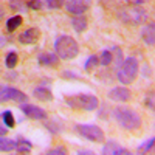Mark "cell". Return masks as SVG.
Instances as JSON below:
<instances>
[{"label":"cell","mask_w":155,"mask_h":155,"mask_svg":"<svg viewBox=\"0 0 155 155\" xmlns=\"http://www.w3.org/2000/svg\"><path fill=\"white\" fill-rule=\"evenodd\" d=\"M74 129L82 138H85L88 141H93V143H102L106 140L104 130L95 124H76Z\"/></svg>","instance_id":"6"},{"label":"cell","mask_w":155,"mask_h":155,"mask_svg":"<svg viewBox=\"0 0 155 155\" xmlns=\"http://www.w3.org/2000/svg\"><path fill=\"white\" fill-rule=\"evenodd\" d=\"M28 99V96L25 95L20 90L14 88V87H2V92H0V101L5 102V101H17V102H25Z\"/></svg>","instance_id":"8"},{"label":"cell","mask_w":155,"mask_h":155,"mask_svg":"<svg viewBox=\"0 0 155 155\" xmlns=\"http://www.w3.org/2000/svg\"><path fill=\"white\" fill-rule=\"evenodd\" d=\"M9 8L16 12H25L28 9V0H9Z\"/></svg>","instance_id":"20"},{"label":"cell","mask_w":155,"mask_h":155,"mask_svg":"<svg viewBox=\"0 0 155 155\" xmlns=\"http://www.w3.org/2000/svg\"><path fill=\"white\" fill-rule=\"evenodd\" d=\"M2 120H3V124L9 129H12L16 126V118H14V115H12L11 110H3L2 112Z\"/></svg>","instance_id":"23"},{"label":"cell","mask_w":155,"mask_h":155,"mask_svg":"<svg viewBox=\"0 0 155 155\" xmlns=\"http://www.w3.org/2000/svg\"><path fill=\"white\" fill-rule=\"evenodd\" d=\"M116 19L126 25H141L147 20V11L135 5H127L116 11Z\"/></svg>","instance_id":"3"},{"label":"cell","mask_w":155,"mask_h":155,"mask_svg":"<svg viewBox=\"0 0 155 155\" xmlns=\"http://www.w3.org/2000/svg\"><path fill=\"white\" fill-rule=\"evenodd\" d=\"M138 70H140L138 59L137 58H126L121 62V65L116 68V79L123 85H129L137 79Z\"/></svg>","instance_id":"4"},{"label":"cell","mask_w":155,"mask_h":155,"mask_svg":"<svg viewBox=\"0 0 155 155\" xmlns=\"http://www.w3.org/2000/svg\"><path fill=\"white\" fill-rule=\"evenodd\" d=\"M44 2L50 9H59L65 5V0H44Z\"/></svg>","instance_id":"26"},{"label":"cell","mask_w":155,"mask_h":155,"mask_svg":"<svg viewBox=\"0 0 155 155\" xmlns=\"http://www.w3.org/2000/svg\"><path fill=\"white\" fill-rule=\"evenodd\" d=\"M146 2H149V0H126L127 5H135V6H140V5H143Z\"/></svg>","instance_id":"31"},{"label":"cell","mask_w":155,"mask_h":155,"mask_svg":"<svg viewBox=\"0 0 155 155\" xmlns=\"http://www.w3.org/2000/svg\"><path fill=\"white\" fill-rule=\"evenodd\" d=\"M34 98L39 99V101H53V93L48 87H36L34 92H33Z\"/></svg>","instance_id":"16"},{"label":"cell","mask_w":155,"mask_h":155,"mask_svg":"<svg viewBox=\"0 0 155 155\" xmlns=\"http://www.w3.org/2000/svg\"><path fill=\"white\" fill-rule=\"evenodd\" d=\"M0 150L3 153L5 152H11V150H16V141H12L6 137H2L0 138Z\"/></svg>","instance_id":"22"},{"label":"cell","mask_w":155,"mask_h":155,"mask_svg":"<svg viewBox=\"0 0 155 155\" xmlns=\"http://www.w3.org/2000/svg\"><path fill=\"white\" fill-rule=\"evenodd\" d=\"M17 62H19L17 53H16V51H9V53L6 54V58H5V65H6V68H14V67L17 65Z\"/></svg>","instance_id":"24"},{"label":"cell","mask_w":155,"mask_h":155,"mask_svg":"<svg viewBox=\"0 0 155 155\" xmlns=\"http://www.w3.org/2000/svg\"><path fill=\"white\" fill-rule=\"evenodd\" d=\"M153 146H155V137L147 140V141H144L143 144H140L138 146V153H150Z\"/></svg>","instance_id":"25"},{"label":"cell","mask_w":155,"mask_h":155,"mask_svg":"<svg viewBox=\"0 0 155 155\" xmlns=\"http://www.w3.org/2000/svg\"><path fill=\"white\" fill-rule=\"evenodd\" d=\"M152 153H155V146H153V149H152Z\"/></svg>","instance_id":"34"},{"label":"cell","mask_w":155,"mask_h":155,"mask_svg":"<svg viewBox=\"0 0 155 155\" xmlns=\"http://www.w3.org/2000/svg\"><path fill=\"white\" fill-rule=\"evenodd\" d=\"M31 149H33V146H31V143H30L27 138L19 137V138L16 140V150H17L19 153H30Z\"/></svg>","instance_id":"18"},{"label":"cell","mask_w":155,"mask_h":155,"mask_svg":"<svg viewBox=\"0 0 155 155\" xmlns=\"http://www.w3.org/2000/svg\"><path fill=\"white\" fill-rule=\"evenodd\" d=\"M99 61H101V65L104 67H109L112 64H116V68L120 67V62L116 61V54H115V50H104L99 56Z\"/></svg>","instance_id":"15"},{"label":"cell","mask_w":155,"mask_h":155,"mask_svg":"<svg viewBox=\"0 0 155 155\" xmlns=\"http://www.w3.org/2000/svg\"><path fill=\"white\" fill-rule=\"evenodd\" d=\"M146 106L155 112V92H150L147 96H146Z\"/></svg>","instance_id":"28"},{"label":"cell","mask_w":155,"mask_h":155,"mask_svg":"<svg viewBox=\"0 0 155 155\" xmlns=\"http://www.w3.org/2000/svg\"><path fill=\"white\" fill-rule=\"evenodd\" d=\"M130 98H132V93L127 87H115L109 92V99L116 101V102H127L130 101Z\"/></svg>","instance_id":"10"},{"label":"cell","mask_w":155,"mask_h":155,"mask_svg":"<svg viewBox=\"0 0 155 155\" xmlns=\"http://www.w3.org/2000/svg\"><path fill=\"white\" fill-rule=\"evenodd\" d=\"M28 9H42V0H28Z\"/></svg>","instance_id":"30"},{"label":"cell","mask_w":155,"mask_h":155,"mask_svg":"<svg viewBox=\"0 0 155 155\" xmlns=\"http://www.w3.org/2000/svg\"><path fill=\"white\" fill-rule=\"evenodd\" d=\"M92 6V0H65V9L73 16H82Z\"/></svg>","instance_id":"7"},{"label":"cell","mask_w":155,"mask_h":155,"mask_svg":"<svg viewBox=\"0 0 155 155\" xmlns=\"http://www.w3.org/2000/svg\"><path fill=\"white\" fill-rule=\"evenodd\" d=\"M71 27H73V30L76 33H84L87 30V27H88V22H87V19L84 16H74L71 19Z\"/></svg>","instance_id":"17"},{"label":"cell","mask_w":155,"mask_h":155,"mask_svg":"<svg viewBox=\"0 0 155 155\" xmlns=\"http://www.w3.org/2000/svg\"><path fill=\"white\" fill-rule=\"evenodd\" d=\"M141 39L147 45H155V22L146 23L141 30Z\"/></svg>","instance_id":"13"},{"label":"cell","mask_w":155,"mask_h":155,"mask_svg":"<svg viewBox=\"0 0 155 155\" xmlns=\"http://www.w3.org/2000/svg\"><path fill=\"white\" fill-rule=\"evenodd\" d=\"M67 150L64 146H58V147H53V149H50L47 150V155H65Z\"/></svg>","instance_id":"29"},{"label":"cell","mask_w":155,"mask_h":155,"mask_svg":"<svg viewBox=\"0 0 155 155\" xmlns=\"http://www.w3.org/2000/svg\"><path fill=\"white\" fill-rule=\"evenodd\" d=\"M102 153L104 155H129V152L126 147H123L121 144H118L116 141H107L102 147Z\"/></svg>","instance_id":"12"},{"label":"cell","mask_w":155,"mask_h":155,"mask_svg":"<svg viewBox=\"0 0 155 155\" xmlns=\"http://www.w3.org/2000/svg\"><path fill=\"white\" fill-rule=\"evenodd\" d=\"M22 22H23V19H22L20 14H16V16L9 17V19L6 20V30H8L9 33L16 31V30L20 27V25H22Z\"/></svg>","instance_id":"19"},{"label":"cell","mask_w":155,"mask_h":155,"mask_svg":"<svg viewBox=\"0 0 155 155\" xmlns=\"http://www.w3.org/2000/svg\"><path fill=\"white\" fill-rule=\"evenodd\" d=\"M20 110L23 112L25 116H28V118H31V120H36V121L47 120V112L41 107L34 106V104H23L20 107Z\"/></svg>","instance_id":"9"},{"label":"cell","mask_w":155,"mask_h":155,"mask_svg":"<svg viewBox=\"0 0 155 155\" xmlns=\"http://www.w3.org/2000/svg\"><path fill=\"white\" fill-rule=\"evenodd\" d=\"M54 53L62 59V61H70L74 59L79 54V45L70 36H61L54 42Z\"/></svg>","instance_id":"5"},{"label":"cell","mask_w":155,"mask_h":155,"mask_svg":"<svg viewBox=\"0 0 155 155\" xmlns=\"http://www.w3.org/2000/svg\"><path fill=\"white\" fill-rule=\"evenodd\" d=\"M65 104L78 112H93L99 106V99L90 93H76L65 98Z\"/></svg>","instance_id":"2"},{"label":"cell","mask_w":155,"mask_h":155,"mask_svg":"<svg viewBox=\"0 0 155 155\" xmlns=\"http://www.w3.org/2000/svg\"><path fill=\"white\" fill-rule=\"evenodd\" d=\"M112 115L115 121L118 123V126L123 127L124 130H138L141 127L140 115L129 107H115Z\"/></svg>","instance_id":"1"},{"label":"cell","mask_w":155,"mask_h":155,"mask_svg":"<svg viewBox=\"0 0 155 155\" xmlns=\"http://www.w3.org/2000/svg\"><path fill=\"white\" fill-rule=\"evenodd\" d=\"M41 39V31L37 28H28L19 34V42L22 45H33Z\"/></svg>","instance_id":"11"},{"label":"cell","mask_w":155,"mask_h":155,"mask_svg":"<svg viewBox=\"0 0 155 155\" xmlns=\"http://www.w3.org/2000/svg\"><path fill=\"white\" fill-rule=\"evenodd\" d=\"M45 127L48 129L51 134H59V132L62 130L61 124H58V123H54V121H47V123H45Z\"/></svg>","instance_id":"27"},{"label":"cell","mask_w":155,"mask_h":155,"mask_svg":"<svg viewBox=\"0 0 155 155\" xmlns=\"http://www.w3.org/2000/svg\"><path fill=\"white\" fill-rule=\"evenodd\" d=\"M5 135H6V127L3 126V127H2V137H5Z\"/></svg>","instance_id":"33"},{"label":"cell","mask_w":155,"mask_h":155,"mask_svg":"<svg viewBox=\"0 0 155 155\" xmlns=\"http://www.w3.org/2000/svg\"><path fill=\"white\" fill-rule=\"evenodd\" d=\"M98 65H101V61H99V56L98 54H92L88 59H87V62H85V65H84V68H85V71H88V73H92L93 70H96L98 68Z\"/></svg>","instance_id":"21"},{"label":"cell","mask_w":155,"mask_h":155,"mask_svg":"<svg viewBox=\"0 0 155 155\" xmlns=\"http://www.w3.org/2000/svg\"><path fill=\"white\" fill-rule=\"evenodd\" d=\"M76 153H78V155H81V153H82V155H92V152H88V150H78Z\"/></svg>","instance_id":"32"},{"label":"cell","mask_w":155,"mask_h":155,"mask_svg":"<svg viewBox=\"0 0 155 155\" xmlns=\"http://www.w3.org/2000/svg\"><path fill=\"white\" fill-rule=\"evenodd\" d=\"M59 56L56 53H41L37 58L39 64L44 67H58V64H59Z\"/></svg>","instance_id":"14"}]
</instances>
